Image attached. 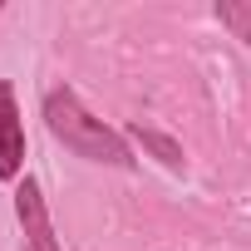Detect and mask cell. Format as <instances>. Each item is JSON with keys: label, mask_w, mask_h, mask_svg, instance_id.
<instances>
[{"label": "cell", "mask_w": 251, "mask_h": 251, "mask_svg": "<svg viewBox=\"0 0 251 251\" xmlns=\"http://www.w3.org/2000/svg\"><path fill=\"white\" fill-rule=\"evenodd\" d=\"M45 123H50V133H54L69 153H79V158H89V163H103V168H133V163H138V158L128 153V138L113 133L103 118H94V113L79 103L74 89H50V94H45Z\"/></svg>", "instance_id": "obj_1"}, {"label": "cell", "mask_w": 251, "mask_h": 251, "mask_svg": "<svg viewBox=\"0 0 251 251\" xmlns=\"http://www.w3.org/2000/svg\"><path fill=\"white\" fill-rule=\"evenodd\" d=\"M15 217H20V226H25L30 251H64V246H59V236H54V226H50L45 192H40V182H35V177H25V182L15 187Z\"/></svg>", "instance_id": "obj_2"}, {"label": "cell", "mask_w": 251, "mask_h": 251, "mask_svg": "<svg viewBox=\"0 0 251 251\" xmlns=\"http://www.w3.org/2000/svg\"><path fill=\"white\" fill-rule=\"evenodd\" d=\"M25 168V123L15 108V89L0 79V177H15Z\"/></svg>", "instance_id": "obj_3"}, {"label": "cell", "mask_w": 251, "mask_h": 251, "mask_svg": "<svg viewBox=\"0 0 251 251\" xmlns=\"http://www.w3.org/2000/svg\"><path fill=\"white\" fill-rule=\"evenodd\" d=\"M128 138H133V143H143V153H153L168 173H182V168H187L182 143H177V138H168L163 128H153V123H128Z\"/></svg>", "instance_id": "obj_4"}, {"label": "cell", "mask_w": 251, "mask_h": 251, "mask_svg": "<svg viewBox=\"0 0 251 251\" xmlns=\"http://www.w3.org/2000/svg\"><path fill=\"white\" fill-rule=\"evenodd\" d=\"M217 20H222L241 45H251V5H241V0H217Z\"/></svg>", "instance_id": "obj_5"}]
</instances>
